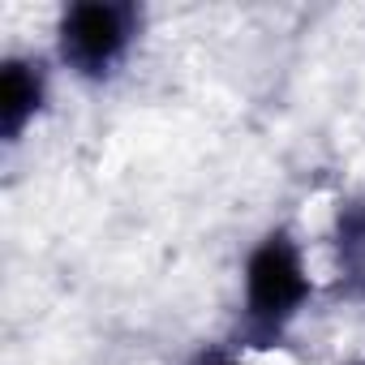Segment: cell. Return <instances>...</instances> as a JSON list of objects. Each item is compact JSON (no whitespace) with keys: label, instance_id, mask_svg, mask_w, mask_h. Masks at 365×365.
I'll return each mask as SVG.
<instances>
[{"label":"cell","instance_id":"6da1fadb","mask_svg":"<svg viewBox=\"0 0 365 365\" xmlns=\"http://www.w3.org/2000/svg\"><path fill=\"white\" fill-rule=\"evenodd\" d=\"M314 301V275L305 250L292 228H267L241 262V305L232 322L228 348L237 352H267L288 339L301 314Z\"/></svg>","mask_w":365,"mask_h":365},{"label":"cell","instance_id":"7a4b0ae2","mask_svg":"<svg viewBox=\"0 0 365 365\" xmlns=\"http://www.w3.org/2000/svg\"><path fill=\"white\" fill-rule=\"evenodd\" d=\"M142 9L129 0H73L56 14V61L86 86L112 82L138 39H142Z\"/></svg>","mask_w":365,"mask_h":365},{"label":"cell","instance_id":"3957f363","mask_svg":"<svg viewBox=\"0 0 365 365\" xmlns=\"http://www.w3.org/2000/svg\"><path fill=\"white\" fill-rule=\"evenodd\" d=\"M48 99L52 78L43 56L9 52L0 61V138H5V146H18L35 129V120L48 112Z\"/></svg>","mask_w":365,"mask_h":365},{"label":"cell","instance_id":"277c9868","mask_svg":"<svg viewBox=\"0 0 365 365\" xmlns=\"http://www.w3.org/2000/svg\"><path fill=\"white\" fill-rule=\"evenodd\" d=\"M335 245H339V258L361 271L365 267V194L352 198L348 207H339V224H335Z\"/></svg>","mask_w":365,"mask_h":365},{"label":"cell","instance_id":"5b68a950","mask_svg":"<svg viewBox=\"0 0 365 365\" xmlns=\"http://www.w3.org/2000/svg\"><path fill=\"white\" fill-rule=\"evenodd\" d=\"M194 365H254V361H250L245 352H237V348H228V344H224V348H211V352H202Z\"/></svg>","mask_w":365,"mask_h":365},{"label":"cell","instance_id":"8992f818","mask_svg":"<svg viewBox=\"0 0 365 365\" xmlns=\"http://www.w3.org/2000/svg\"><path fill=\"white\" fill-rule=\"evenodd\" d=\"M339 365H365V361H339Z\"/></svg>","mask_w":365,"mask_h":365}]
</instances>
